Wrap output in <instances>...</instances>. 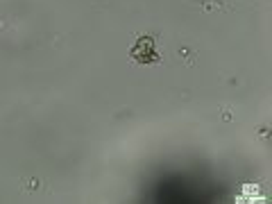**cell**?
Here are the masks:
<instances>
[{
  "instance_id": "obj_1",
  "label": "cell",
  "mask_w": 272,
  "mask_h": 204,
  "mask_svg": "<svg viewBox=\"0 0 272 204\" xmlns=\"http://www.w3.org/2000/svg\"><path fill=\"white\" fill-rule=\"evenodd\" d=\"M129 57H132V61L145 64V66L159 64V61L163 59V54L157 48V37H152V34H141V37H136L134 46L129 48Z\"/></svg>"
},
{
  "instance_id": "obj_2",
  "label": "cell",
  "mask_w": 272,
  "mask_h": 204,
  "mask_svg": "<svg viewBox=\"0 0 272 204\" xmlns=\"http://www.w3.org/2000/svg\"><path fill=\"white\" fill-rule=\"evenodd\" d=\"M198 5L207 14H211V11H229L234 7L231 0H198Z\"/></svg>"
},
{
  "instance_id": "obj_3",
  "label": "cell",
  "mask_w": 272,
  "mask_h": 204,
  "mask_svg": "<svg viewBox=\"0 0 272 204\" xmlns=\"http://www.w3.org/2000/svg\"><path fill=\"white\" fill-rule=\"evenodd\" d=\"M179 59H184L188 66L195 64V50L193 48H179Z\"/></svg>"
},
{
  "instance_id": "obj_4",
  "label": "cell",
  "mask_w": 272,
  "mask_h": 204,
  "mask_svg": "<svg viewBox=\"0 0 272 204\" xmlns=\"http://www.w3.org/2000/svg\"><path fill=\"white\" fill-rule=\"evenodd\" d=\"M23 188H25V191H37V188H39V179H30Z\"/></svg>"
}]
</instances>
